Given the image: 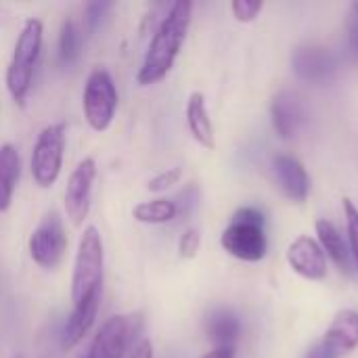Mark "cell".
I'll use <instances>...</instances> for the list:
<instances>
[{"mask_svg":"<svg viewBox=\"0 0 358 358\" xmlns=\"http://www.w3.org/2000/svg\"><path fill=\"white\" fill-rule=\"evenodd\" d=\"M128 358H153V344L151 340H141Z\"/></svg>","mask_w":358,"mask_h":358,"instance_id":"obj_27","label":"cell"},{"mask_svg":"<svg viewBox=\"0 0 358 358\" xmlns=\"http://www.w3.org/2000/svg\"><path fill=\"white\" fill-rule=\"evenodd\" d=\"M344 218H346V233H348V250L352 256V262L358 271V208L350 201L344 199Z\"/></svg>","mask_w":358,"mask_h":358,"instance_id":"obj_22","label":"cell"},{"mask_svg":"<svg viewBox=\"0 0 358 358\" xmlns=\"http://www.w3.org/2000/svg\"><path fill=\"white\" fill-rule=\"evenodd\" d=\"M84 34L76 19H65L59 29V57L65 65L76 63L82 55Z\"/></svg>","mask_w":358,"mask_h":358,"instance_id":"obj_21","label":"cell"},{"mask_svg":"<svg viewBox=\"0 0 358 358\" xmlns=\"http://www.w3.org/2000/svg\"><path fill=\"white\" fill-rule=\"evenodd\" d=\"M101 292H94L92 296H88L86 300H82L80 304L73 306V310L63 327V334H61V348L65 352L73 350L92 329L99 308H101Z\"/></svg>","mask_w":358,"mask_h":358,"instance_id":"obj_12","label":"cell"},{"mask_svg":"<svg viewBox=\"0 0 358 358\" xmlns=\"http://www.w3.org/2000/svg\"><path fill=\"white\" fill-rule=\"evenodd\" d=\"M132 216L141 224H168L178 216V203L166 197L141 201L138 206H134Z\"/></svg>","mask_w":358,"mask_h":358,"instance_id":"obj_20","label":"cell"},{"mask_svg":"<svg viewBox=\"0 0 358 358\" xmlns=\"http://www.w3.org/2000/svg\"><path fill=\"white\" fill-rule=\"evenodd\" d=\"M271 117H273V128L279 134V138L289 141L300 132V128L306 120V113H304L302 101L294 92L283 90V92L275 94V99H273Z\"/></svg>","mask_w":358,"mask_h":358,"instance_id":"obj_14","label":"cell"},{"mask_svg":"<svg viewBox=\"0 0 358 358\" xmlns=\"http://www.w3.org/2000/svg\"><path fill=\"white\" fill-rule=\"evenodd\" d=\"M336 357L350 355L358 348V310L344 308L340 310L331 325L327 327L323 340H321Z\"/></svg>","mask_w":358,"mask_h":358,"instance_id":"obj_15","label":"cell"},{"mask_svg":"<svg viewBox=\"0 0 358 358\" xmlns=\"http://www.w3.org/2000/svg\"><path fill=\"white\" fill-rule=\"evenodd\" d=\"M199 358H235V348H212Z\"/></svg>","mask_w":358,"mask_h":358,"instance_id":"obj_29","label":"cell"},{"mask_svg":"<svg viewBox=\"0 0 358 358\" xmlns=\"http://www.w3.org/2000/svg\"><path fill=\"white\" fill-rule=\"evenodd\" d=\"M304 358H338L323 342H317L315 346L308 348V352L304 355Z\"/></svg>","mask_w":358,"mask_h":358,"instance_id":"obj_28","label":"cell"},{"mask_svg":"<svg viewBox=\"0 0 358 358\" xmlns=\"http://www.w3.org/2000/svg\"><path fill=\"white\" fill-rule=\"evenodd\" d=\"M346 27H348V42H350V50H352V55L358 59V2L357 4H352V8H350V15H348V23H346Z\"/></svg>","mask_w":358,"mask_h":358,"instance_id":"obj_26","label":"cell"},{"mask_svg":"<svg viewBox=\"0 0 358 358\" xmlns=\"http://www.w3.org/2000/svg\"><path fill=\"white\" fill-rule=\"evenodd\" d=\"M21 178V155L15 145L0 147V214L10 208L17 182Z\"/></svg>","mask_w":358,"mask_h":358,"instance_id":"obj_18","label":"cell"},{"mask_svg":"<svg viewBox=\"0 0 358 358\" xmlns=\"http://www.w3.org/2000/svg\"><path fill=\"white\" fill-rule=\"evenodd\" d=\"M67 245L69 239L65 233V224L57 210H50L27 239V250L31 260L44 271L59 268V264L65 258Z\"/></svg>","mask_w":358,"mask_h":358,"instance_id":"obj_8","label":"cell"},{"mask_svg":"<svg viewBox=\"0 0 358 358\" xmlns=\"http://www.w3.org/2000/svg\"><path fill=\"white\" fill-rule=\"evenodd\" d=\"M193 17V4L189 0H178L170 6L168 15L157 25L145 59L138 67V86H153L162 82L174 67L180 48L187 40V31Z\"/></svg>","mask_w":358,"mask_h":358,"instance_id":"obj_1","label":"cell"},{"mask_svg":"<svg viewBox=\"0 0 358 358\" xmlns=\"http://www.w3.org/2000/svg\"><path fill=\"white\" fill-rule=\"evenodd\" d=\"M285 258H287V264L292 266V271L296 275H300L302 279L323 281L327 277V256L321 250L319 241L308 235L296 237L289 243Z\"/></svg>","mask_w":358,"mask_h":358,"instance_id":"obj_10","label":"cell"},{"mask_svg":"<svg viewBox=\"0 0 358 358\" xmlns=\"http://www.w3.org/2000/svg\"><path fill=\"white\" fill-rule=\"evenodd\" d=\"M182 178V170L180 168H168L164 172H159L157 176H153L147 185L149 193H164L168 189H172L174 185H178Z\"/></svg>","mask_w":358,"mask_h":358,"instance_id":"obj_24","label":"cell"},{"mask_svg":"<svg viewBox=\"0 0 358 358\" xmlns=\"http://www.w3.org/2000/svg\"><path fill=\"white\" fill-rule=\"evenodd\" d=\"M65 145H67V128L63 122L48 124L46 128L40 130L29 159L34 182L40 189H50L59 180L63 157H65Z\"/></svg>","mask_w":358,"mask_h":358,"instance_id":"obj_5","label":"cell"},{"mask_svg":"<svg viewBox=\"0 0 358 358\" xmlns=\"http://www.w3.org/2000/svg\"><path fill=\"white\" fill-rule=\"evenodd\" d=\"M96 178V162L92 157H84L73 172L69 174L65 187V212L73 227H82L90 214V199H92V185Z\"/></svg>","mask_w":358,"mask_h":358,"instance_id":"obj_9","label":"cell"},{"mask_svg":"<svg viewBox=\"0 0 358 358\" xmlns=\"http://www.w3.org/2000/svg\"><path fill=\"white\" fill-rule=\"evenodd\" d=\"M206 334L208 340L214 344V348H235V342L241 334V323L231 310H214L206 321Z\"/></svg>","mask_w":358,"mask_h":358,"instance_id":"obj_19","label":"cell"},{"mask_svg":"<svg viewBox=\"0 0 358 358\" xmlns=\"http://www.w3.org/2000/svg\"><path fill=\"white\" fill-rule=\"evenodd\" d=\"M273 174L279 191L294 203H304L310 193V176L304 164L287 153H279L273 157Z\"/></svg>","mask_w":358,"mask_h":358,"instance_id":"obj_11","label":"cell"},{"mask_svg":"<svg viewBox=\"0 0 358 358\" xmlns=\"http://www.w3.org/2000/svg\"><path fill=\"white\" fill-rule=\"evenodd\" d=\"M201 248V233L199 229H187L178 239V254L185 260H193Z\"/></svg>","mask_w":358,"mask_h":358,"instance_id":"obj_25","label":"cell"},{"mask_svg":"<svg viewBox=\"0 0 358 358\" xmlns=\"http://www.w3.org/2000/svg\"><path fill=\"white\" fill-rule=\"evenodd\" d=\"M266 218L258 208H239L220 235L222 250L241 262H260L268 252Z\"/></svg>","mask_w":358,"mask_h":358,"instance_id":"obj_3","label":"cell"},{"mask_svg":"<svg viewBox=\"0 0 358 358\" xmlns=\"http://www.w3.org/2000/svg\"><path fill=\"white\" fill-rule=\"evenodd\" d=\"M105 248L96 227H86L78 241V252L71 273V302L73 306L103 289Z\"/></svg>","mask_w":358,"mask_h":358,"instance_id":"obj_4","label":"cell"},{"mask_svg":"<svg viewBox=\"0 0 358 358\" xmlns=\"http://www.w3.org/2000/svg\"><path fill=\"white\" fill-rule=\"evenodd\" d=\"M264 8L262 0H233L231 2V10L235 15L237 21L241 23H252Z\"/></svg>","mask_w":358,"mask_h":358,"instance_id":"obj_23","label":"cell"},{"mask_svg":"<svg viewBox=\"0 0 358 358\" xmlns=\"http://www.w3.org/2000/svg\"><path fill=\"white\" fill-rule=\"evenodd\" d=\"M143 325L141 313L109 317L96 331L86 358H128L136 346Z\"/></svg>","mask_w":358,"mask_h":358,"instance_id":"obj_6","label":"cell"},{"mask_svg":"<svg viewBox=\"0 0 358 358\" xmlns=\"http://www.w3.org/2000/svg\"><path fill=\"white\" fill-rule=\"evenodd\" d=\"M315 229H317V241H319L321 250L325 252V256H329L336 262V266L348 275L352 271V256H350L348 243L342 237V233L338 231V227L327 218H319Z\"/></svg>","mask_w":358,"mask_h":358,"instance_id":"obj_17","label":"cell"},{"mask_svg":"<svg viewBox=\"0 0 358 358\" xmlns=\"http://www.w3.org/2000/svg\"><path fill=\"white\" fill-rule=\"evenodd\" d=\"M117 88L111 73L103 67L90 71L84 92H82V111L88 126L94 132H105L117 113Z\"/></svg>","mask_w":358,"mask_h":358,"instance_id":"obj_7","label":"cell"},{"mask_svg":"<svg viewBox=\"0 0 358 358\" xmlns=\"http://www.w3.org/2000/svg\"><path fill=\"white\" fill-rule=\"evenodd\" d=\"M185 115H187V126H189L191 136L203 149H210V151L216 149V132H214V124H212V117H210L203 92L195 90V92L189 94Z\"/></svg>","mask_w":358,"mask_h":358,"instance_id":"obj_16","label":"cell"},{"mask_svg":"<svg viewBox=\"0 0 358 358\" xmlns=\"http://www.w3.org/2000/svg\"><path fill=\"white\" fill-rule=\"evenodd\" d=\"M42 42H44V25L40 19H25L15 48H13V57L6 65V90L10 94V99L17 105H25L29 88H31V80H34V69L42 50Z\"/></svg>","mask_w":358,"mask_h":358,"instance_id":"obj_2","label":"cell"},{"mask_svg":"<svg viewBox=\"0 0 358 358\" xmlns=\"http://www.w3.org/2000/svg\"><path fill=\"white\" fill-rule=\"evenodd\" d=\"M292 65L302 80L313 84L327 82L336 71V59L323 46H300L292 57Z\"/></svg>","mask_w":358,"mask_h":358,"instance_id":"obj_13","label":"cell"}]
</instances>
